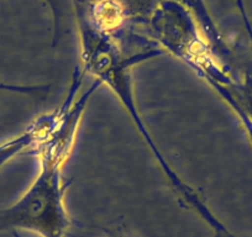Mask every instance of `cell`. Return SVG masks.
<instances>
[{"instance_id": "6da1fadb", "label": "cell", "mask_w": 252, "mask_h": 237, "mask_svg": "<svg viewBox=\"0 0 252 237\" xmlns=\"http://www.w3.org/2000/svg\"><path fill=\"white\" fill-rule=\"evenodd\" d=\"M88 96L87 93L81 104L71 109L66 118H61V124L47 135L41 149L40 173L25 195L4 212L1 219L6 224L31 230L42 237H64L69 219L63 199L66 185L62 182L61 167L71 148Z\"/></svg>"}, {"instance_id": "7a4b0ae2", "label": "cell", "mask_w": 252, "mask_h": 237, "mask_svg": "<svg viewBox=\"0 0 252 237\" xmlns=\"http://www.w3.org/2000/svg\"><path fill=\"white\" fill-rule=\"evenodd\" d=\"M147 56H137V57H124L119 51L115 50L114 46L105 42L101 38L88 37L86 40L83 50V62L86 71L93 73L99 82H104L111 88V90L119 96L121 103L129 111L132 121L135 122L139 132L144 137L145 142L151 149L152 154L158 162L159 167L167 177L168 182L173 187V190L178 195V199L183 202L188 209H192L205 224L214 231V234L219 237H232L227 232L224 225L215 217L212 210L207 205L202 197L198 194L197 190L189 187L181 177L174 172V169L169 166L166 157L158 149V146L152 139L151 134L147 130L144 120L137 111L134 100V90H132L131 78H130V67L137 61H141L142 58Z\"/></svg>"}, {"instance_id": "3957f363", "label": "cell", "mask_w": 252, "mask_h": 237, "mask_svg": "<svg viewBox=\"0 0 252 237\" xmlns=\"http://www.w3.org/2000/svg\"><path fill=\"white\" fill-rule=\"evenodd\" d=\"M108 237H129L127 235L121 234V232H114V234H110Z\"/></svg>"}]
</instances>
